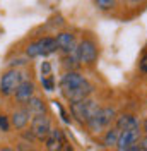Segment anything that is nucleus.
I'll list each match as a JSON object with an SVG mask.
<instances>
[{
  "label": "nucleus",
  "instance_id": "obj_1",
  "mask_svg": "<svg viewBox=\"0 0 147 151\" xmlns=\"http://www.w3.org/2000/svg\"><path fill=\"white\" fill-rule=\"evenodd\" d=\"M60 91L69 103H74L84 98H89L92 93V84L82 74L75 70H67L60 77Z\"/></svg>",
  "mask_w": 147,
  "mask_h": 151
},
{
  "label": "nucleus",
  "instance_id": "obj_2",
  "mask_svg": "<svg viewBox=\"0 0 147 151\" xmlns=\"http://www.w3.org/2000/svg\"><path fill=\"white\" fill-rule=\"evenodd\" d=\"M99 108L101 106L98 105V101H94L91 98H84V100H79V101L70 103V112H72V115L81 124H87L98 113Z\"/></svg>",
  "mask_w": 147,
  "mask_h": 151
},
{
  "label": "nucleus",
  "instance_id": "obj_3",
  "mask_svg": "<svg viewBox=\"0 0 147 151\" xmlns=\"http://www.w3.org/2000/svg\"><path fill=\"white\" fill-rule=\"evenodd\" d=\"M115 120H116V112H115V108H111V106H101V108L98 110V113L87 122V127H89L91 132L99 134V132L110 129L111 124L115 122Z\"/></svg>",
  "mask_w": 147,
  "mask_h": 151
},
{
  "label": "nucleus",
  "instance_id": "obj_4",
  "mask_svg": "<svg viewBox=\"0 0 147 151\" xmlns=\"http://www.w3.org/2000/svg\"><path fill=\"white\" fill-rule=\"evenodd\" d=\"M98 55H99V48L92 38H84L75 47V57L84 65H92L98 60Z\"/></svg>",
  "mask_w": 147,
  "mask_h": 151
},
{
  "label": "nucleus",
  "instance_id": "obj_5",
  "mask_svg": "<svg viewBox=\"0 0 147 151\" xmlns=\"http://www.w3.org/2000/svg\"><path fill=\"white\" fill-rule=\"evenodd\" d=\"M58 47H56L55 38L51 36H43L38 38L36 41H31L28 47H26V55L29 58H34V57H46L55 53Z\"/></svg>",
  "mask_w": 147,
  "mask_h": 151
},
{
  "label": "nucleus",
  "instance_id": "obj_6",
  "mask_svg": "<svg viewBox=\"0 0 147 151\" xmlns=\"http://www.w3.org/2000/svg\"><path fill=\"white\" fill-rule=\"evenodd\" d=\"M24 81V72L19 69H9L0 77V94L2 96H10L19 88V84Z\"/></svg>",
  "mask_w": 147,
  "mask_h": 151
},
{
  "label": "nucleus",
  "instance_id": "obj_7",
  "mask_svg": "<svg viewBox=\"0 0 147 151\" xmlns=\"http://www.w3.org/2000/svg\"><path fill=\"white\" fill-rule=\"evenodd\" d=\"M140 139V131L138 127L128 129V131H120V137L116 142V150L118 151H137V142Z\"/></svg>",
  "mask_w": 147,
  "mask_h": 151
},
{
  "label": "nucleus",
  "instance_id": "obj_8",
  "mask_svg": "<svg viewBox=\"0 0 147 151\" xmlns=\"http://www.w3.org/2000/svg\"><path fill=\"white\" fill-rule=\"evenodd\" d=\"M31 134L34 136V139L38 141H45L48 137V134L51 131V122L50 119L46 117L45 113L43 115H38V117H33L31 119Z\"/></svg>",
  "mask_w": 147,
  "mask_h": 151
},
{
  "label": "nucleus",
  "instance_id": "obj_9",
  "mask_svg": "<svg viewBox=\"0 0 147 151\" xmlns=\"http://www.w3.org/2000/svg\"><path fill=\"white\" fill-rule=\"evenodd\" d=\"M56 47L58 50H62L64 53H74L75 52V47H77V41H75V36L69 31H62L58 33L55 38Z\"/></svg>",
  "mask_w": 147,
  "mask_h": 151
},
{
  "label": "nucleus",
  "instance_id": "obj_10",
  "mask_svg": "<svg viewBox=\"0 0 147 151\" xmlns=\"http://www.w3.org/2000/svg\"><path fill=\"white\" fill-rule=\"evenodd\" d=\"M46 150L48 151H62L65 148V136L62 129H51L48 137L45 139Z\"/></svg>",
  "mask_w": 147,
  "mask_h": 151
},
{
  "label": "nucleus",
  "instance_id": "obj_11",
  "mask_svg": "<svg viewBox=\"0 0 147 151\" xmlns=\"http://www.w3.org/2000/svg\"><path fill=\"white\" fill-rule=\"evenodd\" d=\"M34 83L33 81H28V79H24L21 84H19V88L14 91V96H16V100H17L21 105H26L34 96Z\"/></svg>",
  "mask_w": 147,
  "mask_h": 151
},
{
  "label": "nucleus",
  "instance_id": "obj_12",
  "mask_svg": "<svg viewBox=\"0 0 147 151\" xmlns=\"http://www.w3.org/2000/svg\"><path fill=\"white\" fill-rule=\"evenodd\" d=\"M29 120H31V115H29V112L26 110V106L17 108L16 112L10 115V125L16 127V129H24V127L28 125Z\"/></svg>",
  "mask_w": 147,
  "mask_h": 151
},
{
  "label": "nucleus",
  "instance_id": "obj_13",
  "mask_svg": "<svg viewBox=\"0 0 147 151\" xmlns=\"http://www.w3.org/2000/svg\"><path fill=\"white\" fill-rule=\"evenodd\" d=\"M24 106H26V110L29 112L31 119L45 113V103H43V100H39V98H36V96H33L28 103L24 105Z\"/></svg>",
  "mask_w": 147,
  "mask_h": 151
},
{
  "label": "nucleus",
  "instance_id": "obj_14",
  "mask_svg": "<svg viewBox=\"0 0 147 151\" xmlns=\"http://www.w3.org/2000/svg\"><path fill=\"white\" fill-rule=\"evenodd\" d=\"M115 122H116V127L120 131H128V129L138 127V120L133 115H120V117H116Z\"/></svg>",
  "mask_w": 147,
  "mask_h": 151
},
{
  "label": "nucleus",
  "instance_id": "obj_15",
  "mask_svg": "<svg viewBox=\"0 0 147 151\" xmlns=\"http://www.w3.org/2000/svg\"><path fill=\"white\" fill-rule=\"evenodd\" d=\"M118 137H120V129L116 125H115V127H110V129H106V134H104V137H103V144H104L106 148L116 146Z\"/></svg>",
  "mask_w": 147,
  "mask_h": 151
},
{
  "label": "nucleus",
  "instance_id": "obj_16",
  "mask_svg": "<svg viewBox=\"0 0 147 151\" xmlns=\"http://www.w3.org/2000/svg\"><path fill=\"white\" fill-rule=\"evenodd\" d=\"M96 7L103 12H108V10H113L115 5H116V0H94Z\"/></svg>",
  "mask_w": 147,
  "mask_h": 151
},
{
  "label": "nucleus",
  "instance_id": "obj_17",
  "mask_svg": "<svg viewBox=\"0 0 147 151\" xmlns=\"http://www.w3.org/2000/svg\"><path fill=\"white\" fill-rule=\"evenodd\" d=\"M41 83H43L46 91H53L55 89V81H53L51 76H41Z\"/></svg>",
  "mask_w": 147,
  "mask_h": 151
},
{
  "label": "nucleus",
  "instance_id": "obj_18",
  "mask_svg": "<svg viewBox=\"0 0 147 151\" xmlns=\"http://www.w3.org/2000/svg\"><path fill=\"white\" fill-rule=\"evenodd\" d=\"M0 129L4 132H7L10 129V119L5 115H0Z\"/></svg>",
  "mask_w": 147,
  "mask_h": 151
},
{
  "label": "nucleus",
  "instance_id": "obj_19",
  "mask_svg": "<svg viewBox=\"0 0 147 151\" xmlns=\"http://www.w3.org/2000/svg\"><path fill=\"white\" fill-rule=\"evenodd\" d=\"M138 70H140L142 74H147V53H144L142 58L138 60Z\"/></svg>",
  "mask_w": 147,
  "mask_h": 151
},
{
  "label": "nucleus",
  "instance_id": "obj_20",
  "mask_svg": "<svg viewBox=\"0 0 147 151\" xmlns=\"http://www.w3.org/2000/svg\"><path fill=\"white\" fill-rule=\"evenodd\" d=\"M41 76H51V65H50V62H43L41 64Z\"/></svg>",
  "mask_w": 147,
  "mask_h": 151
},
{
  "label": "nucleus",
  "instance_id": "obj_21",
  "mask_svg": "<svg viewBox=\"0 0 147 151\" xmlns=\"http://www.w3.org/2000/svg\"><path fill=\"white\" fill-rule=\"evenodd\" d=\"M138 148H140V151H147V136L140 139V144H138Z\"/></svg>",
  "mask_w": 147,
  "mask_h": 151
},
{
  "label": "nucleus",
  "instance_id": "obj_22",
  "mask_svg": "<svg viewBox=\"0 0 147 151\" xmlns=\"http://www.w3.org/2000/svg\"><path fill=\"white\" fill-rule=\"evenodd\" d=\"M127 2H128L130 5H140V4H144L146 0H127Z\"/></svg>",
  "mask_w": 147,
  "mask_h": 151
},
{
  "label": "nucleus",
  "instance_id": "obj_23",
  "mask_svg": "<svg viewBox=\"0 0 147 151\" xmlns=\"http://www.w3.org/2000/svg\"><path fill=\"white\" fill-rule=\"evenodd\" d=\"M142 127H144V132H146V134H147V119H146V120H144V125H142Z\"/></svg>",
  "mask_w": 147,
  "mask_h": 151
},
{
  "label": "nucleus",
  "instance_id": "obj_24",
  "mask_svg": "<svg viewBox=\"0 0 147 151\" xmlns=\"http://www.w3.org/2000/svg\"><path fill=\"white\" fill-rule=\"evenodd\" d=\"M0 151H14V150H10V148H2Z\"/></svg>",
  "mask_w": 147,
  "mask_h": 151
}]
</instances>
